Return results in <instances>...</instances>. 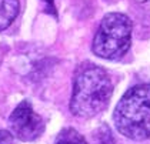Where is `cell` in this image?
I'll use <instances>...</instances> for the list:
<instances>
[{"instance_id":"1","label":"cell","mask_w":150,"mask_h":144,"mask_svg":"<svg viewBox=\"0 0 150 144\" xmlns=\"http://www.w3.org/2000/svg\"><path fill=\"white\" fill-rule=\"evenodd\" d=\"M113 84L102 67L86 63L79 67L70 100V111L77 119H92L109 106Z\"/></svg>"},{"instance_id":"2","label":"cell","mask_w":150,"mask_h":144,"mask_svg":"<svg viewBox=\"0 0 150 144\" xmlns=\"http://www.w3.org/2000/svg\"><path fill=\"white\" fill-rule=\"evenodd\" d=\"M117 131L125 137L143 141L150 138V83L137 84L125 93L113 113Z\"/></svg>"},{"instance_id":"3","label":"cell","mask_w":150,"mask_h":144,"mask_svg":"<svg viewBox=\"0 0 150 144\" xmlns=\"http://www.w3.org/2000/svg\"><path fill=\"white\" fill-rule=\"evenodd\" d=\"M132 20L123 13H109L100 22L93 39L92 50L97 57L119 60L132 44Z\"/></svg>"},{"instance_id":"4","label":"cell","mask_w":150,"mask_h":144,"mask_svg":"<svg viewBox=\"0 0 150 144\" xmlns=\"http://www.w3.org/2000/svg\"><path fill=\"white\" fill-rule=\"evenodd\" d=\"M10 131L20 141H35L45 131L43 119L33 110L32 104L23 100L17 104L9 117Z\"/></svg>"},{"instance_id":"5","label":"cell","mask_w":150,"mask_h":144,"mask_svg":"<svg viewBox=\"0 0 150 144\" xmlns=\"http://www.w3.org/2000/svg\"><path fill=\"white\" fill-rule=\"evenodd\" d=\"M20 11L19 0H0V32L7 29Z\"/></svg>"},{"instance_id":"6","label":"cell","mask_w":150,"mask_h":144,"mask_svg":"<svg viewBox=\"0 0 150 144\" xmlns=\"http://www.w3.org/2000/svg\"><path fill=\"white\" fill-rule=\"evenodd\" d=\"M54 144H87L84 137L74 128H63L56 137Z\"/></svg>"},{"instance_id":"7","label":"cell","mask_w":150,"mask_h":144,"mask_svg":"<svg viewBox=\"0 0 150 144\" xmlns=\"http://www.w3.org/2000/svg\"><path fill=\"white\" fill-rule=\"evenodd\" d=\"M13 133L7 130H0V144H12L13 143Z\"/></svg>"},{"instance_id":"8","label":"cell","mask_w":150,"mask_h":144,"mask_svg":"<svg viewBox=\"0 0 150 144\" xmlns=\"http://www.w3.org/2000/svg\"><path fill=\"white\" fill-rule=\"evenodd\" d=\"M42 1H45L47 6H49V10L52 11L53 14H57V13H56V10H54V0H42Z\"/></svg>"},{"instance_id":"9","label":"cell","mask_w":150,"mask_h":144,"mask_svg":"<svg viewBox=\"0 0 150 144\" xmlns=\"http://www.w3.org/2000/svg\"><path fill=\"white\" fill-rule=\"evenodd\" d=\"M137 1H147V0H137Z\"/></svg>"}]
</instances>
